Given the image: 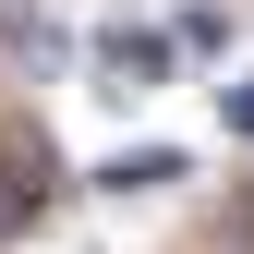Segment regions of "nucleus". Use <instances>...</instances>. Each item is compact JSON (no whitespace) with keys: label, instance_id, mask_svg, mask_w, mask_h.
<instances>
[{"label":"nucleus","instance_id":"f257e3e1","mask_svg":"<svg viewBox=\"0 0 254 254\" xmlns=\"http://www.w3.org/2000/svg\"><path fill=\"white\" fill-rule=\"evenodd\" d=\"M97 73L121 85V97H145V85L170 73V37H133V24H109V37H97Z\"/></svg>","mask_w":254,"mask_h":254},{"label":"nucleus","instance_id":"f03ea898","mask_svg":"<svg viewBox=\"0 0 254 254\" xmlns=\"http://www.w3.org/2000/svg\"><path fill=\"white\" fill-rule=\"evenodd\" d=\"M97 182H109V194H157V182H194V170H182L170 145H133V157H109Z\"/></svg>","mask_w":254,"mask_h":254},{"label":"nucleus","instance_id":"7ed1b4c3","mask_svg":"<svg viewBox=\"0 0 254 254\" xmlns=\"http://www.w3.org/2000/svg\"><path fill=\"white\" fill-rule=\"evenodd\" d=\"M0 37H12L24 61H49V49H61V37H49V24H37V12H24V0H0Z\"/></svg>","mask_w":254,"mask_h":254},{"label":"nucleus","instance_id":"20e7f679","mask_svg":"<svg viewBox=\"0 0 254 254\" xmlns=\"http://www.w3.org/2000/svg\"><path fill=\"white\" fill-rule=\"evenodd\" d=\"M230 133H254V73H242V85H230Z\"/></svg>","mask_w":254,"mask_h":254}]
</instances>
